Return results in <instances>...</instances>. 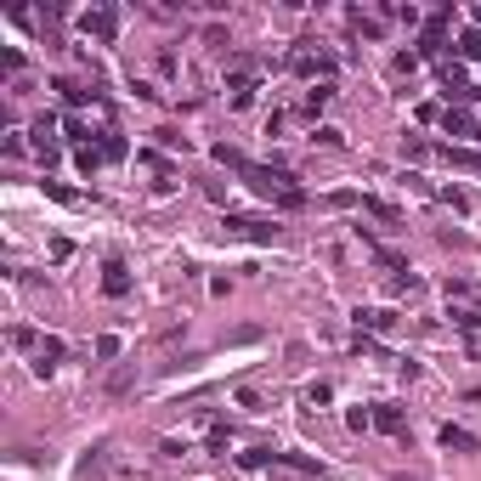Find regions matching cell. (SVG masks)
Masks as SVG:
<instances>
[{"label": "cell", "mask_w": 481, "mask_h": 481, "mask_svg": "<svg viewBox=\"0 0 481 481\" xmlns=\"http://www.w3.org/2000/svg\"><path fill=\"white\" fill-rule=\"evenodd\" d=\"M80 23H85V35H97V40H108V35L119 29V18H114V12H102V6H97V12H85Z\"/></svg>", "instance_id": "1"}, {"label": "cell", "mask_w": 481, "mask_h": 481, "mask_svg": "<svg viewBox=\"0 0 481 481\" xmlns=\"http://www.w3.org/2000/svg\"><path fill=\"white\" fill-rule=\"evenodd\" d=\"M442 125H447L453 136H475V142H481V119H470V114H453V108H447V119H442Z\"/></svg>", "instance_id": "2"}, {"label": "cell", "mask_w": 481, "mask_h": 481, "mask_svg": "<svg viewBox=\"0 0 481 481\" xmlns=\"http://www.w3.org/2000/svg\"><path fill=\"white\" fill-rule=\"evenodd\" d=\"M442 159H447L453 170H475V176H481V153H464V147H447Z\"/></svg>", "instance_id": "3"}, {"label": "cell", "mask_w": 481, "mask_h": 481, "mask_svg": "<svg viewBox=\"0 0 481 481\" xmlns=\"http://www.w3.org/2000/svg\"><path fill=\"white\" fill-rule=\"evenodd\" d=\"M232 232H244V238H278V226H267V221H226Z\"/></svg>", "instance_id": "4"}, {"label": "cell", "mask_w": 481, "mask_h": 481, "mask_svg": "<svg viewBox=\"0 0 481 481\" xmlns=\"http://www.w3.org/2000/svg\"><path fill=\"white\" fill-rule=\"evenodd\" d=\"M102 289H108V295H125V289H130V278H125V267H119V261H108V278H102Z\"/></svg>", "instance_id": "5"}, {"label": "cell", "mask_w": 481, "mask_h": 481, "mask_svg": "<svg viewBox=\"0 0 481 481\" xmlns=\"http://www.w3.org/2000/svg\"><path fill=\"white\" fill-rule=\"evenodd\" d=\"M442 442H447V447H458V453H470V447H475V436H470V430H453V425L442 430Z\"/></svg>", "instance_id": "6"}, {"label": "cell", "mask_w": 481, "mask_h": 481, "mask_svg": "<svg viewBox=\"0 0 481 481\" xmlns=\"http://www.w3.org/2000/svg\"><path fill=\"white\" fill-rule=\"evenodd\" d=\"M374 425H379V430H402V413H396V408H379Z\"/></svg>", "instance_id": "7"}, {"label": "cell", "mask_w": 481, "mask_h": 481, "mask_svg": "<svg viewBox=\"0 0 481 481\" xmlns=\"http://www.w3.org/2000/svg\"><path fill=\"white\" fill-rule=\"evenodd\" d=\"M458 57H481V35H458Z\"/></svg>", "instance_id": "8"}]
</instances>
